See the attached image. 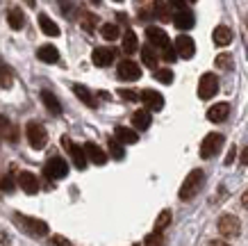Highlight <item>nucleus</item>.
I'll list each match as a JSON object with an SVG mask.
<instances>
[{
	"instance_id": "f257e3e1",
	"label": "nucleus",
	"mask_w": 248,
	"mask_h": 246,
	"mask_svg": "<svg viewBox=\"0 0 248 246\" xmlns=\"http://www.w3.org/2000/svg\"><path fill=\"white\" fill-rule=\"evenodd\" d=\"M203 182H205V173L201 171V169L191 171L187 178H185L182 187H180V198H182V201H189V198H194V196L201 192Z\"/></svg>"
},
{
	"instance_id": "f03ea898",
	"label": "nucleus",
	"mask_w": 248,
	"mask_h": 246,
	"mask_svg": "<svg viewBox=\"0 0 248 246\" xmlns=\"http://www.w3.org/2000/svg\"><path fill=\"white\" fill-rule=\"evenodd\" d=\"M25 134H28V142H30L32 148H44L46 142H48V134H46V128L37 121H30L28 128H25Z\"/></svg>"
},
{
	"instance_id": "7ed1b4c3",
	"label": "nucleus",
	"mask_w": 248,
	"mask_h": 246,
	"mask_svg": "<svg viewBox=\"0 0 248 246\" xmlns=\"http://www.w3.org/2000/svg\"><path fill=\"white\" fill-rule=\"evenodd\" d=\"M218 91V78L214 73H203L201 75V82H198V96L203 100H210V98L217 96Z\"/></svg>"
},
{
	"instance_id": "20e7f679",
	"label": "nucleus",
	"mask_w": 248,
	"mask_h": 246,
	"mask_svg": "<svg viewBox=\"0 0 248 246\" xmlns=\"http://www.w3.org/2000/svg\"><path fill=\"white\" fill-rule=\"evenodd\" d=\"M221 146H223V134H218V132L207 134L203 139V144H201V157L210 160V157H214L221 150Z\"/></svg>"
},
{
	"instance_id": "39448f33",
	"label": "nucleus",
	"mask_w": 248,
	"mask_h": 246,
	"mask_svg": "<svg viewBox=\"0 0 248 246\" xmlns=\"http://www.w3.org/2000/svg\"><path fill=\"white\" fill-rule=\"evenodd\" d=\"M16 224L21 226L23 230H28L30 235H34V237H44L46 232H48V226H46V221H39V219H32V216L16 214Z\"/></svg>"
},
{
	"instance_id": "423d86ee",
	"label": "nucleus",
	"mask_w": 248,
	"mask_h": 246,
	"mask_svg": "<svg viewBox=\"0 0 248 246\" xmlns=\"http://www.w3.org/2000/svg\"><path fill=\"white\" fill-rule=\"evenodd\" d=\"M218 232L228 239L237 237V235L241 232V221L234 214H223L221 219H218Z\"/></svg>"
},
{
	"instance_id": "0eeeda50",
	"label": "nucleus",
	"mask_w": 248,
	"mask_h": 246,
	"mask_svg": "<svg viewBox=\"0 0 248 246\" xmlns=\"http://www.w3.org/2000/svg\"><path fill=\"white\" fill-rule=\"evenodd\" d=\"M44 173L48 176L50 180H60V178H64L68 173V164L62 160V157H50L48 162H46V169H44Z\"/></svg>"
},
{
	"instance_id": "6e6552de",
	"label": "nucleus",
	"mask_w": 248,
	"mask_h": 246,
	"mask_svg": "<svg viewBox=\"0 0 248 246\" xmlns=\"http://www.w3.org/2000/svg\"><path fill=\"white\" fill-rule=\"evenodd\" d=\"M175 55H180V57H185V60H191L194 57V52H196V44H194V39L187 37V34H180V37L175 39Z\"/></svg>"
},
{
	"instance_id": "1a4fd4ad",
	"label": "nucleus",
	"mask_w": 248,
	"mask_h": 246,
	"mask_svg": "<svg viewBox=\"0 0 248 246\" xmlns=\"http://www.w3.org/2000/svg\"><path fill=\"white\" fill-rule=\"evenodd\" d=\"M146 37H148V46H153L155 50H162L164 46H169V37H166L164 30H159V28H148L146 30Z\"/></svg>"
},
{
	"instance_id": "9d476101",
	"label": "nucleus",
	"mask_w": 248,
	"mask_h": 246,
	"mask_svg": "<svg viewBox=\"0 0 248 246\" xmlns=\"http://www.w3.org/2000/svg\"><path fill=\"white\" fill-rule=\"evenodd\" d=\"M62 144L68 148V153H71V157H73V164H76L78 169H84V166H87V155H84L82 146L71 144V139H68V137H64V139H62Z\"/></svg>"
},
{
	"instance_id": "9b49d317",
	"label": "nucleus",
	"mask_w": 248,
	"mask_h": 246,
	"mask_svg": "<svg viewBox=\"0 0 248 246\" xmlns=\"http://www.w3.org/2000/svg\"><path fill=\"white\" fill-rule=\"evenodd\" d=\"M18 185L25 194H37L39 192V178L30 171H21L18 173Z\"/></svg>"
},
{
	"instance_id": "f8f14e48",
	"label": "nucleus",
	"mask_w": 248,
	"mask_h": 246,
	"mask_svg": "<svg viewBox=\"0 0 248 246\" xmlns=\"http://www.w3.org/2000/svg\"><path fill=\"white\" fill-rule=\"evenodd\" d=\"M119 78L121 80H139V78H141V68L130 60L121 62L119 64Z\"/></svg>"
},
{
	"instance_id": "ddd939ff",
	"label": "nucleus",
	"mask_w": 248,
	"mask_h": 246,
	"mask_svg": "<svg viewBox=\"0 0 248 246\" xmlns=\"http://www.w3.org/2000/svg\"><path fill=\"white\" fill-rule=\"evenodd\" d=\"M141 100H143V105H146L148 110H155V112H159V110L164 107V96H162L159 91L146 89V91L141 94Z\"/></svg>"
},
{
	"instance_id": "4468645a",
	"label": "nucleus",
	"mask_w": 248,
	"mask_h": 246,
	"mask_svg": "<svg viewBox=\"0 0 248 246\" xmlns=\"http://www.w3.org/2000/svg\"><path fill=\"white\" fill-rule=\"evenodd\" d=\"M114 57H116V50H114V48H96L93 55H91V60H93L96 66H109L114 62Z\"/></svg>"
},
{
	"instance_id": "2eb2a0df",
	"label": "nucleus",
	"mask_w": 248,
	"mask_h": 246,
	"mask_svg": "<svg viewBox=\"0 0 248 246\" xmlns=\"http://www.w3.org/2000/svg\"><path fill=\"white\" fill-rule=\"evenodd\" d=\"M84 155H87V160H91L93 164H98V166H103V164L107 162V155L105 150L100 148V146H96L93 142L84 144Z\"/></svg>"
},
{
	"instance_id": "dca6fc26",
	"label": "nucleus",
	"mask_w": 248,
	"mask_h": 246,
	"mask_svg": "<svg viewBox=\"0 0 248 246\" xmlns=\"http://www.w3.org/2000/svg\"><path fill=\"white\" fill-rule=\"evenodd\" d=\"M173 23H175L178 30H191L194 28V14L189 9H180V12L173 14Z\"/></svg>"
},
{
	"instance_id": "f3484780",
	"label": "nucleus",
	"mask_w": 248,
	"mask_h": 246,
	"mask_svg": "<svg viewBox=\"0 0 248 246\" xmlns=\"http://www.w3.org/2000/svg\"><path fill=\"white\" fill-rule=\"evenodd\" d=\"M228 112H230L228 103H217V105H212L210 110H207V119L214 121V123H221V121L228 119Z\"/></svg>"
},
{
	"instance_id": "a211bd4d",
	"label": "nucleus",
	"mask_w": 248,
	"mask_h": 246,
	"mask_svg": "<svg viewBox=\"0 0 248 246\" xmlns=\"http://www.w3.org/2000/svg\"><path fill=\"white\" fill-rule=\"evenodd\" d=\"M37 57L41 62H46V64H55V62L60 60V52H57L55 46H41L37 50Z\"/></svg>"
},
{
	"instance_id": "6ab92c4d",
	"label": "nucleus",
	"mask_w": 248,
	"mask_h": 246,
	"mask_svg": "<svg viewBox=\"0 0 248 246\" xmlns=\"http://www.w3.org/2000/svg\"><path fill=\"white\" fill-rule=\"evenodd\" d=\"M212 39H214L217 46H228L232 41V30L226 28V25H218L217 30H214V34H212Z\"/></svg>"
},
{
	"instance_id": "aec40b11",
	"label": "nucleus",
	"mask_w": 248,
	"mask_h": 246,
	"mask_svg": "<svg viewBox=\"0 0 248 246\" xmlns=\"http://www.w3.org/2000/svg\"><path fill=\"white\" fill-rule=\"evenodd\" d=\"M41 100H44V105L48 107L50 114H62V105L53 91H41Z\"/></svg>"
},
{
	"instance_id": "412c9836",
	"label": "nucleus",
	"mask_w": 248,
	"mask_h": 246,
	"mask_svg": "<svg viewBox=\"0 0 248 246\" xmlns=\"http://www.w3.org/2000/svg\"><path fill=\"white\" fill-rule=\"evenodd\" d=\"M114 134H116V142H121V144H137V142H139L137 132H135V130H130V128L119 126L116 130H114Z\"/></svg>"
},
{
	"instance_id": "4be33fe9",
	"label": "nucleus",
	"mask_w": 248,
	"mask_h": 246,
	"mask_svg": "<svg viewBox=\"0 0 248 246\" xmlns=\"http://www.w3.org/2000/svg\"><path fill=\"white\" fill-rule=\"evenodd\" d=\"M132 123H135L137 130H148V126H151V112L148 110H137L132 114Z\"/></svg>"
},
{
	"instance_id": "5701e85b",
	"label": "nucleus",
	"mask_w": 248,
	"mask_h": 246,
	"mask_svg": "<svg viewBox=\"0 0 248 246\" xmlns=\"http://www.w3.org/2000/svg\"><path fill=\"white\" fill-rule=\"evenodd\" d=\"M39 25H41V30H44L48 37H57V34H60V28H57V23H55L50 16L39 14Z\"/></svg>"
},
{
	"instance_id": "b1692460",
	"label": "nucleus",
	"mask_w": 248,
	"mask_h": 246,
	"mask_svg": "<svg viewBox=\"0 0 248 246\" xmlns=\"http://www.w3.org/2000/svg\"><path fill=\"white\" fill-rule=\"evenodd\" d=\"M7 23L9 28H14V30H21L23 25H25V16H23V12L18 7H12L7 12Z\"/></svg>"
},
{
	"instance_id": "393cba45",
	"label": "nucleus",
	"mask_w": 248,
	"mask_h": 246,
	"mask_svg": "<svg viewBox=\"0 0 248 246\" xmlns=\"http://www.w3.org/2000/svg\"><path fill=\"white\" fill-rule=\"evenodd\" d=\"M157 50L153 48V46H143L141 48V60H143V64L148 68H157Z\"/></svg>"
},
{
	"instance_id": "a878e982",
	"label": "nucleus",
	"mask_w": 248,
	"mask_h": 246,
	"mask_svg": "<svg viewBox=\"0 0 248 246\" xmlns=\"http://www.w3.org/2000/svg\"><path fill=\"white\" fill-rule=\"evenodd\" d=\"M73 91H76V96L80 98L84 105H89V107H96V98H93V94H91L87 87H82V84H73Z\"/></svg>"
},
{
	"instance_id": "bb28decb",
	"label": "nucleus",
	"mask_w": 248,
	"mask_h": 246,
	"mask_svg": "<svg viewBox=\"0 0 248 246\" xmlns=\"http://www.w3.org/2000/svg\"><path fill=\"white\" fill-rule=\"evenodd\" d=\"M139 50V41H137V34L132 30H128L125 34H123V52H128V55H132V52Z\"/></svg>"
},
{
	"instance_id": "cd10ccee",
	"label": "nucleus",
	"mask_w": 248,
	"mask_h": 246,
	"mask_svg": "<svg viewBox=\"0 0 248 246\" xmlns=\"http://www.w3.org/2000/svg\"><path fill=\"white\" fill-rule=\"evenodd\" d=\"M14 84V75H12V68L7 66V64H2L0 62V87L2 89H9Z\"/></svg>"
},
{
	"instance_id": "c85d7f7f",
	"label": "nucleus",
	"mask_w": 248,
	"mask_h": 246,
	"mask_svg": "<svg viewBox=\"0 0 248 246\" xmlns=\"http://www.w3.org/2000/svg\"><path fill=\"white\" fill-rule=\"evenodd\" d=\"M0 137L7 142H16V128L7 119H0Z\"/></svg>"
},
{
	"instance_id": "c756f323",
	"label": "nucleus",
	"mask_w": 248,
	"mask_h": 246,
	"mask_svg": "<svg viewBox=\"0 0 248 246\" xmlns=\"http://www.w3.org/2000/svg\"><path fill=\"white\" fill-rule=\"evenodd\" d=\"M153 14L157 16L159 21H171V12L166 7V2H162V0H155V2H153Z\"/></svg>"
},
{
	"instance_id": "7c9ffc66",
	"label": "nucleus",
	"mask_w": 248,
	"mask_h": 246,
	"mask_svg": "<svg viewBox=\"0 0 248 246\" xmlns=\"http://www.w3.org/2000/svg\"><path fill=\"white\" fill-rule=\"evenodd\" d=\"M80 25H82L87 32H93V30H96V25H98L96 14H89V12H84L82 18H80Z\"/></svg>"
},
{
	"instance_id": "2f4dec72",
	"label": "nucleus",
	"mask_w": 248,
	"mask_h": 246,
	"mask_svg": "<svg viewBox=\"0 0 248 246\" xmlns=\"http://www.w3.org/2000/svg\"><path fill=\"white\" fill-rule=\"evenodd\" d=\"M100 34H103L107 41H114V39H119V25H114V23H105V25L100 28Z\"/></svg>"
},
{
	"instance_id": "473e14b6",
	"label": "nucleus",
	"mask_w": 248,
	"mask_h": 246,
	"mask_svg": "<svg viewBox=\"0 0 248 246\" xmlns=\"http://www.w3.org/2000/svg\"><path fill=\"white\" fill-rule=\"evenodd\" d=\"M146 246H164V235L157 230H153L148 237H146V242H143Z\"/></svg>"
},
{
	"instance_id": "72a5a7b5",
	"label": "nucleus",
	"mask_w": 248,
	"mask_h": 246,
	"mask_svg": "<svg viewBox=\"0 0 248 246\" xmlns=\"http://www.w3.org/2000/svg\"><path fill=\"white\" fill-rule=\"evenodd\" d=\"M109 150H112L114 160H123V157H125V150H123L121 142H116V139H109Z\"/></svg>"
},
{
	"instance_id": "f704fd0d",
	"label": "nucleus",
	"mask_w": 248,
	"mask_h": 246,
	"mask_svg": "<svg viewBox=\"0 0 248 246\" xmlns=\"http://www.w3.org/2000/svg\"><path fill=\"white\" fill-rule=\"evenodd\" d=\"M169 221H171V212H169V210H164V212L157 216V221H155V230L162 232L166 226H169Z\"/></svg>"
},
{
	"instance_id": "c9c22d12",
	"label": "nucleus",
	"mask_w": 248,
	"mask_h": 246,
	"mask_svg": "<svg viewBox=\"0 0 248 246\" xmlns=\"http://www.w3.org/2000/svg\"><path fill=\"white\" fill-rule=\"evenodd\" d=\"M155 78H157L159 82L169 84V82H173V71L171 68H155Z\"/></svg>"
},
{
	"instance_id": "e433bc0d",
	"label": "nucleus",
	"mask_w": 248,
	"mask_h": 246,
	"mask_svg": "<svg viewBox=\"0 0 248 246\" xmlns=\"http://www.w3.org/2000/svg\"><path fill=\"white\" fill-rule=\"evenodd\" d=\"M159 55H162V60L164 62H173L178 55H175V48H173V44H169V46H164L162 50H159Z\"/></svg>"
},
{
	"instance_id": "4c0bfd02",
	"label": "nucleus",
	"mask_w": 248,
	"mask_h": 246,
	"mask_svg": "<svg viewBox=\"0 0 248 246\" xmlns=\"http://www.w3.org/2000/svg\"><path fill=\"white\" fill-rule=\"evenodd\" d=\"M232 64H234V62H232V57H230V55H218V57H217V66L218 68H226V71H228V68H232Z\"/></svg>"
},
{
	"instance_id": "58836bf2",
	"label": "nucleus",
	"mask_w": 248,
	"mask_h": 246,
	"mask_svg": "<svg viewBox=\"0 0 248 246\" xmlns=\"http://www.w3.org/2000/svg\"><path fill=\"white\" fill-rule=\"evenodd\" d=\"M169 5H171L175 12H180V9H187V0H169Z\"/></svg>"
},
{
	"instance_id": "ea45409f",
	"label": "nucleus",
	"mask_w": 248,
	"mask_h": 246,
	"mask_svg": "<svg viewBox=\"0 0 248 246\" xmlns=\"http://www.w3.org/2000/svg\"><path fill=\"white\" fill-rule=\"evenodd\" d=\"M0 187H2L5 192H12V189H14V182H12V178H2L0 180Z\"/></svg>"
},
{
	"instance_id": "a19ab883",
	"label": "nucleus",
	"mask_w": 248,
	"mask_h": 246,
	"mask_svg": "<svg viewBox=\"0 0 248 246\" xmlns=\"http://www.w3.org/2000/svg\"><path fill=\"white\" fill-rule=\"evenodd\" d=\"M53 242H55V246H73L68 239H64V237H53Z\"/></svg>"
},
{
	"instance_id": "79ce46f5",
	"label": "nucleus",
	"mask_w": 248,
	"mask_h": 246,
	"mask_svg": "<svg viewBox=\"0 0 248 246\" xmlns=\"http://www.w3.org/2000/svg\"><path fill=\"white\" fill-rule=\"evenodd\" d=\"M121 96L125 98V100H137V94H135V91H121Z\"/></svg>"
},
{
	"instance_id": "37998d69",
	"label": "nucleus",
	"mask_w": 248,
	"mask_h": 246,
	"mask_svg": "<svg viewBox=\"0 0 248 246\" xmlns=\"http://www.w3.org/2000/svg\"><path fill=\"white\" fill-rule=\"evenodd\" d=\"M241 164H244V166H246V164H248V148H244V150H241Z\"/></svg>"
},
{
	"instance_id": "c03bdc74",
	"label": "nucleus",
	"mask_w": 248,
	"mask_h": 246,
	"mask_svg": "<svg viewBox=\"0 0 248 246\" xmlns=\"http://www.w3.org/2000/svg\"><path fill=\"white\" fill-rule=\"evenodd\" d=\"M232 160H234V148H230L228 150V157H226V164H232Z\"/></svg>"
},
{
	"instance_id": "a18cd8bd",
	"label": "nucleus",
	"mask_w": 248,
	"mask_h": 246,
	"mask_svg": "<svg viewBox=\"0 0 248 246\" xmlns=\"http://www.w3.org/2000/svg\"><path fill=\"white\" fill-rule=\"evenodd\" d=\"M207 246H230L228 242H223V239H217V242H210Z\"/></svg>"
},
{
	"instance_id": "49530a36",
	"label": "nucleus",
	"mask_w": 248,
	"mask_h": 246,
	"mask_svg": "<svg viewBox=\"0 0 248 246\" xmlns=\"http://www.w3.org/2000/svg\"><path fill=\"white\" fill-rule=\"evenodd\" d=\"M241 205H244V208H248V189L244 192V196H241Z\"/></svg>"
},
{
	"instance_id": "de8ad7c7",
	"label": "nucleus",
	"mask_w": 248,
	"mask_h": 246,
	"mask_svg": "<svg viewBox=\"0 0 248 246\" xmlns=\"http://www.w3.org/2000/svg\"><path fill=\"white\" fill-rule=\"evenodd\" d=\"M91 2H100V0H91Z\"/></svg>"
},
{
	"instance_id": "09e8293b",
	"label": "nucleus",
	"mask_w": 248,
	"mask_h": 246,
	"mask_svg": "<svg viewBox=\"0 0 248 246\" xmlns=\"http://www.w3.org/2000/svg\"><path fill=\"white\" fill-rule=\"evenodd\" d=\"M114 2H121V0H114Z\"/></svg>"
},
{
	"instance_id": "8fccbe9b",
	"label": "nucleus",
	"mask_w": 248,
	"mask_h": 246,
	"mask_svg": "<svg viewBox=\"0 0 248 246\" xmlns=\"http://www.w3.org/2000/svg\"><path fill=\"white\" fill-rule=\"evenodd\" d=\"M246 25H248V18H246Z\"/></svg>"
},
{
	"instance_id": "3c124183",
	"label": "nucleus",
	"mask_w": 248,
	"mask_h": 246,
	"mask_svg": "<svg viewBox=\"0 0 248 246\" xmlns=\"http://www.w3.org/2000/svg\"><path fill=\"white\" fill-rule=\"evenodd\" d=\"M191 2H196V0H191Z\"/></svg>"
}]
</instances>
